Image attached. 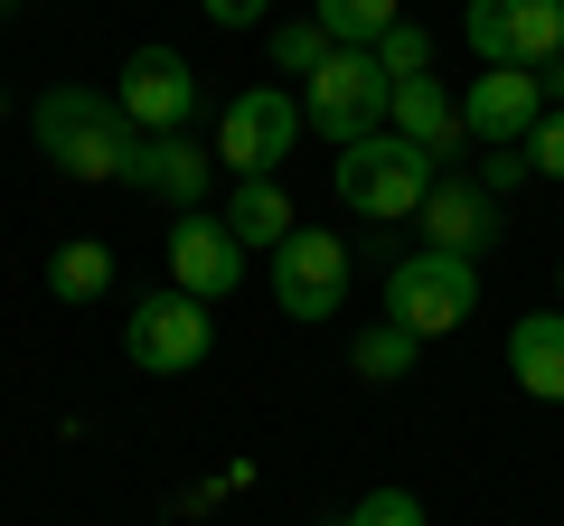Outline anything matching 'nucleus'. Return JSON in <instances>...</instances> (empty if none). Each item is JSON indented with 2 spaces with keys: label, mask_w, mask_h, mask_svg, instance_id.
Instances as JSON below:
<instances>
[{
  "label": "nucleus",
  "mask_w": 564,
  "mask_h": 526,
  "mask_svg": "<svg viewBox=\"0 0 564 526\" xmlns=\"http://www.w3.org/2000/svg\"><path fill=\"white\" fill-rule=\"evenodd\" d=\"M10 10H20V0H0V20H10Z\"/></svg>",
  "instance_id": "bb28decb"
},
{
  "label": "nucleus",
  "mask_w": 564,
  "mask_h": 526,
  "mask_svg": "<svg viewBox=\"0 0 564 526\" xmlns=\"http://www.w3.org/2000/svg\"><path fill=\"white\" fill-rule=\"evenodd\" d=\"M470 310H480V263L470 254H404L395 273H386V320L414 329V339H443V329H462Z\"/></svg>",
  "instance_id": "7ed1b4c3"
},
{
  "label": "nucleus",
  "mask_w": 564,
  "mask_h": 526,
  "mask_svg": "<svg viewBox=\"0 0 564 526\" xmlns=\"http://www.w3.org/2000/svg\"><path fill=\"white\" fill-rule=\"evenodd\" d=\"M113 103H122L132 132H188V113H198V76H188L180 47H132Z\"/></svg>",
  "instance_id": "1a4fd4ad"
},
{
  "label": "nucleus",
  "mask_w": 564,
  "mask_h": 526,
  "mask_svg": "<svg viewBox=\"0 0 564 526\" xmlns=\"http://www.w3.org/2000/svg\"><path fill=\"white\" fill-rule=\"evenodd\" d=\"M122 348H132V366H151V376H188V366H207V348H217V320H207V302H188V292H151V302H132Z\"/></svg>",
  "instance_id": "6e6552de"
},
{
  "label": "nucleus",
  "mask_w": 564,
  "mask_h": 526,
  "mask_svg": "<svg viewBox=\"0 0 564 526\" xmlns=\"http://www.w3.org/2000/svg\"><path fill=\"white\" fill-rule=\"evenodd\" d=\"M236 283H245V244L226 235V217L180 207V226H170V292H188V302H226Z\"/></svg>",
  "instance_id": "9b49d317"
},
{
  "label": "nucleus",
  "mask_w": 564,
  "mask_h": 526,
  "mask_svg": "<svg viewBox=\"0 0 564 526\" xmlns=\"http://www.w3.org/2000/svg\"><path fill=\"white\" fill-rule=\"evenodd\" d=\"M29 132H39L47 169H57V179H85V188L122 179V161H132V142H141L132 122H122V103L113 95H85V85L39 95V103H29Z\"/></svg>",
  "instance_id": "f257e3e1"
},
{
  "label": "nucleus",
  "mask_w": 564,
  "mask_h": 526,
  "mask_svg": "<svg viewBox=\"0 0 564 526\" xmlns=\"http://www.w3.org/2000/svg\"><path fill=\"white\" fill-rule=\"evenodd\" d=\"M217 217H226V235H236L245 254H254V244L273 254V244L292 235V226H302V217H292V188H282V179H236Z\"/></svg>",
  "instance_id": "dca6fc26"
},
{
  "label": "nucleus",
  "mask_w": 564,
  "mask_h": 526,
  "mask_svg": "<svg viewBox=\"0 0 564 526\" xmlns=\"http://www.w3.org/2000/svg\"><path fill=\"white\" fill-rule=\"evenodd\" d=\"M386 103H395V76H386L367 47H329V66L302 85V122L311 132H329V142H367V132H386Z\"/></svg>",
  "instance_id": "20e7f679"
},
{
  "label": "nucleus",
  "mask_w": 564,
  "mask_h": 526,
  "mask_svg": "<svg viewBox=\"0 0 564 526\" xmlns=\"http://www.w3.org/2000/svg\"><path fill=\"white\" fill-rule=\"evenodd\" d=\"M329 188H339V207H358V217L404 226V217L423 207V188H433V151H414L404 132H367V142L339 151Z\"/></svg>",
  "instance_id": "f03ea898"
},
{
  "label": "nucleus",
  "mask_w": 564,
  "mask_h": 526,
  "mask_svg": "<svg viewBox=\"0 0 564 526\" xmlns=\"http://www.w3.org/2000/svg\"><path fill=\"white\" fill-rule=\"evenodd\" d=\"M462 39L480 66H545L564 57V0H470Z\"/></svg>",
  "instance_id": "0eeeda50"
},
{
  "label": "nucleus",
  "mask_w": 564,
  "mask_h": 526,
  "mask_svg": "<svg viewBox=\"0 0 564 526\" xmlns=\"http://www.w3.org/2000/svg\"><path fill=\"white\" fill-rule=\"evenodd\" d=\"M536 85H545V113H564V57H545V66H536Z\"/></svg>",
  "instance_id": "a878e982"
},
{
  "label": "nucleus",
  "mask_w": 564,
  "mask_h": 526,
  "mask_svg": "<svg viewBox=\"0 0 564 526\" xmlns=\"http://www.w3.org/2000/svg\"><path fill=\"white\" fill-rule=\"evenodd\" d=\"M198 10H207L217 29H254V20H263V0H198Z\"/></svg>",
  "instance_id": "393cba45"
},
{
  "label": "nucleus",
  "mask_w": 564,
  "mask_h": 526,
  "mask_svg": "<svg viewBox=\"0 0 564 526\" xmlns=\"http://www.w3.org/2000/svg\"><path fill=\"white\" fill-rule=\"evenodd\" d=\"M339 526H433V517H423V498H414V489H367V498H358V517H339Z\"/></svg>",
  "instance_id": "4be33fe9"
},
{
  "label": "nucleus",
  "mask_w": 564,
  "mask_h": 526,
  "mask_svg": "<svg viewBox=\"0 0 564 526\" xmlns=\"http://www.w3.org/2000/svg\"><path fill=\"white\" fill-rule=\"evenodd\" d=\"M207 161H217V151H207V142H188V132H151V142H132V161H122V179H132L141 198L198 207V198H207Z\"/></svg>",
  "instance_id": "ddd939ff"
},
{
  "label": "nucleus",
  "mask_w": 564,
  "mask_h": 526,
  "mask_svg": "<svg viewBox=\"0 0 564 526\" xmlns=\"http://www.w3.org/2000/svg\"><path fill=\"white\" fill-rule=\"evenodd\" d=\"M527 179H536L527 142H518V151H480V188H489V198H508V188H527Z\"/></svg>",
  "instance_id": "5701e85b"
},
{
  "label": "nucleus",
  "mask_w": 564,
  "mask_h": 526,
  "mask_svg": "<svg viewBox=\"0 0 564 526\" xmlns=\"http://www.w3.org/2000/svg\"><path fill=\"white\" fill-rule=\"evenodd\" d=\"M47 292H57V302H104V292H113V254H104L95 235L57 244V254H47Z\"/></svg>",
  "instance_id": "f3484780"
},
{
  "label": "nucleus",
  "mask_w": 564,
  "mask_h": 526,
  "mask_svg": "<svg viewBox=\"0 0 564 526\" xmlns=\"http://www.w3.org/2000/svg\"><path fill=\"white\" fill-rule=\"evenodd\" d=\"M527 161H536V179H564V113H545L527 132Z\"/></svg>",
  "instance_id": "b1692460"
},
{
  "label": "nucleus",
  "mask_w": 564,
  "mask_h": 526,
  "mask_svg": "<svg viewBox=\"0 0 564 526\" xmlns=\"http://www.w3.org/2000/svg\"><path fill=\"white\" fill-rule=\"evenodd\" d=\"M386 132H404L414 151H462L470 132H462V95H452L443 76H395V103H386Z\"/></svg>",
  "instance_id": "4468645a"
},
{
  "label": "nucleus",
  "mask_w": 564,
  "mask_h": 526,
  "mask_svg": "<svg viewBox=\"0 0 564 526\" xmlns=\"http://www.w3.org/2000/svg\"><path fill=\"white\" fill-rule=\"evenodd\" d=\"M508 376L536 395V405H564V310H527L508 329Z\"/></svg>",
  "instance_id": "2eb2a0df"
},
{
  "label": "nucleus",
  "mask_w": 564,
  "mask_h": 526,
  "mask_svg": "<svg viewBox=\"0 0 564 526\" xmlns=\"http://www.w3.org/2000/svg\"><path fill=\"white\" fill-rule=\"evenodd\" d=\"M367 57H377L386 76H433V39H423L414 20H395V29H386L377 47H367Z\"/></svg>",
  "instance_id": "412c9836"
},
{
  "label": "nucleus",
  "mask_w": 564,
  "mask_h": 526,
  "mask_svg": "<svg viewBox=\"0 0 564 526\" xmlns=\"http://www.w3.org/2000/svg\"><path fill=\"white\" fill-rule=\"evenodd\" d=\"M536 122H545V85H536V66H489V76H470V95H462V132H470L480 151H518Z\"/></svg>",
  "instance_id": "9d476101"
},
{
  "label": "nucleus",
  "mask_w": 564,
  "mask_h": 526,
  "mask_svg": "<svg viewBox=\"0 0 564 526\" xmlns=\"http://www.w3.org/2000/svg\"><path fill=\"white\" fill-rule=\"evenodd\" d=\"M273 302H282V320H302V329L348 302V244L329 226H292L273 244Z\"/></svg>",
  "instance_id": "423d86ee"
},
{
  "label": "nucleus",
  "mask_w": 564,
  "mask_h": 526,
  "mask_svg": "<svg viewBox=\"0 0 564 526\" xmlns=\"http://www.w3.org/2000/svg\"><path fill=\"white\" fill-rule=\"evenodd\" d=\"M414 358H423V339H414V329H395V320L358 329V348H348V366H358L367 385H395V376H414Z\"/></svg>",
  "instance_id": "6ab92c4d"
},
{
  "label": "nucleus",
  "mask_w": 564,
  "mask_h": 526,
  "mask_svg": "<svg viewBox=\"0 0 564 526\" xmlns=\"http://www.w3.org/2000/svg\"><path fill=\"white\" fill-rule=\"evenodd\" d=\"M414 217H423V244H433V254H470L480 263L489 244H499V198H489L480 179H433Z\"/></svg>",
  "instance_id": "f8f14e48"
},
{
  "label": "nucleus",
  "mask_w": 564,
  "mask_h": 526,
  "mask_svg": "<svg viewBox=\"0 0 564 526\" xmlns=\"http://www.w3.org/2000/svg\"><path fill=\"white\" fill-rule=\"evenodd\" d=\"M321 66H329V29L321 20H311V10H302V20H282L273 29V76H321Z\"/></svg>",
  "instance_id": "aec40b11"
},
{
  "label": "nucleus",
  "mask_w": 564,
  "mask_h": 526,
  "mask_svg": "<svg viewBox=\"0 0 564 526\" xmlns=\"http://www.w3.org/2000/svg\"><path fill=\"white\" fill-rule=\"evenodd\" d=\"M555 292H564V263H555Z\"/></svg>",
  "instance_id": "cd10ccee"
},
{
  "label": "nucleus",
  "mask_w": 564,
  "mask_h": 526,
  "mask_svg": "<svg viewBox=\"0 0 564 526\" xmlns=\"http://www.w3.org/2000/svg\"><path fill=\"white\" fill-rule=\"evenodd\" d=\"M311 20L329 29V47H377L404 20V0H311Z\"/></svg>",
  "instance_id": "a211bd4d"
},
{
  "label": "nucleus",
  "mask_w": 564,
  "mask_h": 526,
  "mask_svg": "<svg viewBox=\"0 0 564 526\" xmlns=\"http://www.w3.org/2000/svg\"><path fill=\"white\" fill-rule=\"evenodd\" d=\"M302 142V95H282V85H245L236 103L217 113V161L236 179H273Z\"/></svg>",
  "instance_id": "39448f33"
}]
</instances>
